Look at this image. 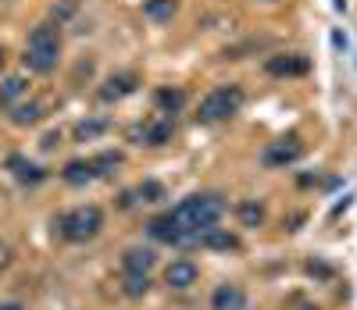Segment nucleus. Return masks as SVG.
<instances>
[{
    "mask_svg": "<svg viewBox=\"0 0 357 310\" xmlns=\"http://www.w3.org/2000/svg\"><path fill=\"white\" fill-rule=\"evenodd\" d=\"M122 161L126 157L118 150H104V153H97V157H75L61 168V182L72 185V189H82V185L97 182V178H107L114 168H122Z\"/></svg>",
    "mask_w": 357,
    "mask_h": 310,
    "instance_id": "obj_5",
    "label": "nucleus"
},
{
    "mask_svg": "<svg viewBox=\"0 0 357 310\" xmlns=\"http://www.w3.org/2000/svg\"><path fill=\"white\" fill-rule=\"evenodd\" d=\"M107 129H111L107 118H86V121H79V125L72 129V136H75V143H93V139L104 136Z\"/></svg>",
    "mask_w": 357,
    "mask_h": 310,
    "instance_id": "obj_21",
    "label": "nucleus"
},
{
    "mask_svg": "<svg viewBox=\"0 0 357 310\" xmlns=\"http://www.w3.org/2000/svg\"><path fill=\"white\" fill-rule=\"evenodd\" d=\"M236 218H240L243 228H264L268 210H264L261 200H240V203H236Z\"/></svg>",
    "mask_w": 357,
    "mask_h": 310,
    "instance_id": "obj_18",
    "label": "nucleus"
},
{
    "mask_svg": "<svg viewBox=\"0 0 357 310\" xmlns=\"http://www.w3.org/2000/svg\"><path fill=\"white\" fill-rule=\"evenodd\" d=\"M151 274H122V296L126 300H143L151 293Z\"/></svg>",
    "mask_w": 357,
    "mask_h": 310,
    "instance_id": "obj_22",
    "label": "nucleus"
},
{
    "mask_svg": "<svg viewBox=\"0 0 357 310\" xmlns=\"http://www.w3.org/2000/svg\"><path fill=\"white\" fill-rule=\"evenodd\" d=\"M301 157H304V143L296 139V136H282V139L268 143V146L261 150V164L272 168V171H282V168L296 164Z\"/></svg>",
    "mask_w": 357,
    "mask_h": 310,
    "instance_id": "obj_7",
    "label": "nucleus"
},
{
    "mask_svg": "<svg viewBox=\"0 0 357 310\" xmlns=\"http://www.w3.org/2000/svg\"><path fill=\"white\" fill-rule=\"evenodd\" d=\"M172 136H175V118H168V114L151 118V121H139V125H132V129L126 132L129 143H136V146H151V150L168 146Z\"/></svg>",
    "mask_w": 357,
    "mask_h": 310,
    "instance_id": "obj_6",
    "label": "nucleus"
},
{
    "mask_svg": "<svg viewBox=\"0 0 357 310\" xmlns=\"http://www.w3.org/2000/svg\"><path fill=\"white\" fill-rule=\"evenodd\" d=\"M264 72L272 79H304L311 72V57L307 54H275L264 61Z\"/></svg>",
    "mask_w": 357,
    "mask_h": 310,
    "instance_id": "obj_8",
    "label": "nucleus"
},
{
    "mask_svg": "<svg viewBox=\"0 0 357 310\" xmlns=\"http://www.w3.org/2000/svg\"><path fill=\"white\" fill-rule=\"evenodd\" d=\"M197 282H200V264L193 257H175L165 268V286L175 289V293H190Z\"/></svg>",
    "mask_w": 357,
    "mask_h": 310,
    "instance_id": "obj_9",
    "label": "nucleus"
},
{
    "mask_svg": "<svg viewBox=\"0 0 357 310\" xmlns=\"http://www.w3.org/2000/svg\"><path fill=\"white\" fill-rule=\"evenodd\" d=\"M11 264V250H8V246H0V271H4Z\"/></svg>",
    "mask_w": 357,
    "mask_h": 310,
    "instance_id": "obj_27",
    "label": "nucleus"
},
{
    "mask_svg": "<svg viewBox=\"0 0 357 310\" xmlns=\"http://www.w3.org/2000/svg\"><path fill=\"white\" fill-rule=\"evenodd\" d=\"M75 8H79V0H65V4H61V8H54V22H57V25H61V22H65L68 15H75Z\"/></svg>",
    "mask_w": 357,
    "mask_h": 310,
    "instance_id": "obj_24",
    "label": "nucleus"
},
{
    "mask_svg": "<svg viewBox=\"0 0 357 310\" xmlns=\"http://www.w3.org/2000/svg\"><path fill=\"white\" fill-rule=\"evenodd\" d=\"M193 250H207V254H240L243 250V239L236 235V232H229V228H207V232H200L197 235V242H193Z\"/></svg>",
    "mask_w": 357,
    "mask_h": 310,
    "instance_id": "obj_10",
    "label": "nucleus"
},
{
    "mask_svg": "<svg viewBox=\"0 0 357 310\" xmlns=\"http://www.w3.org/2000/svg\"><path fill=\"white\" fill-rule=\"evenodd\" d=\"M57 61H61V29H57L54 22H43L25 40L22 65L33 72V75H50L57 68Z\"/></svg>",
    "mask_w": 357,
    "mask_h": 310,
    "instance_id": "obj_2",
    "label": "nucleus"
},
{
    "mask_svg": "<svg viewBox=\"0 0 357 310\" xmlns=\"http://www.w3.org/2000/svg\"><path fill=\"white\" fill-rule=\"evenodd\" d=\"M57 139H61V132H50V136H43V150H54V146H57Z\"/></svg>",
    "mask_w": 357,
    "mask_h": 310,
    "instance_id": "obj_26",
    "label": "nucleus"
},
{
    "mask_svg": "<svg viewBox=\"0 0 357 310\" xmlns=\"http://www.w3.org/2000/svg\"><path fill=\"white\" fill-rule=\"evenodd\" d=\"M0 310H29V307L18 303V300H0Z\"/></svg>",
    "mask_w": 357,
    "mask_h": 310,
    "instance_id": "obj_25",
    "label": "nucleus"
},
{
    "mask_svg": "<svg viewBox=\"0 0 357 310\" xmlns=\"http://www.w3.org/2000/svg\"><path fill=\"white\" fill-rule=\"evenodd\" d=\"M104 210L97 207V203H79V207H72V210H65V214H57L54 218V232L61 235L65 242H93L100 232H104Z\"/></svg>",
    "mask_w": 357,
    "mask_h": 310,
    "instance_id": "obj_3",
    "label": "nucleus"
},
{
    "mask_svg": "<svg viewBox=\"0 0 357 310\" xmlns=\"http://www.w3.org/2000/svg\"><path fill=\"white\" fill-rule=\"evenodd\" d=\"M304 271H307L311 278H333V274H336L329 264H321V261H307V264H304Z\"/></svg>",
    "mask_w": 357,
    "mask_h": 310,
    "instance_id": "obj_23",
    "label": "nucleus"
},
{
    "mask_svg": "<svg viewBox=\"0 0 357 310\" xmlns=\"http://www.w3.org/2000/svg\"><path fill=\"white\" fill-rule=\"evenodd\" d=\"M136 89H139V75H136V72H114V75H107V79L100 82L97 97H100L104 104H122L126 97H132Z\"/></svg>",
    "mask_w": 357,
    "mask_h": 310,
    "instance_id": "obj_11",
    "label": "nucleus"
},
{
    "mask_svg": "<svg viewBox=\"0 0 357 310\" xmlns=\"http://www.w3.org/2000/svg\"><path fill=\"white\" fill-rule=\"evenodd\" d=\"M4 65H8V50L0 47V72H4Z\"/></svg>",
    "mask_w": 357,
    "mask_h": 310,
    "instance_id": "obj_28",
    "label": "nucleus"
},
{
    "mask_svg": "<svg viewBox=\"0 0 357 310\" xmlns=\"http://www.w3.org/2000/svg\"><path fill=\"white\" fill-rule=\"evenodd\" d=\"M247 104V93L243 86H236V82H225V86H215L207 97L200 100L197 107V121H204V125H215V121H229L243 111Z\"/></svg>",
    "mask_w": 357,
    "mask_h": 310,
    "instance_id": "obj_4",
    "label": "nucleus"
},
{
    "mask_svg": "<svg viewBox=\"0 0 357 310\" xmlns=\"http://www.w3.org/2000/svg\"><path fill=\"white\" fill-rule=\"evenodd\" d=\"M225 200L218 193H190L186 200H178L175 207L154 214L146 222V235L161 246H178V250H193V242L200 232L222 225L225 218Z\"/></svg>",
    "mask_w": 357,
    "mask_h": 310,
    "instance_id": "obj_1",
    "label": "nucleus"
},
{
    "mask_svg": "<svg viewBox=\"0 0 357 310\" xmlns=\"http://www.w3.org/2000/svg\"><path fill=\"white\" fill-rule=\"evenodd\" d=\"M161 200H168V189H165V182H158V178H143L136 189H129V193H122V207H136V203H161Z\"/></svg>",
    "mask_w": 357,
    "mask_h": 310,
    "instance_id": "obj_15",
    "label": "nucleus"
},
{
    "mask_svg": "<svg viewBox=\"0 0 357 310\" xmlns=\"http://www.w3.org/2000/svg\"><path fill=\"white\" fill-rule=\"evenodd\" d=\"M175 11H178L175 0H143V18H146V22L165 25V22L175 18Z\"/></svg>",
    "mask_w": 357,
    "mask_h": 310,
    "instance_id": "obj_19",
    "label": "nucleus"
},
{
    "mask_svg": "<svg viewBox=\"0 0 357 310\" xmlns=\"http://www.w3.org/2000/svg\"><path fill=\"white\" fill-rule=\"evenodd\" d=\"M158 268L154 246H129L122 254V274H151Z\"/></svg>",
    "mask_w": 357,
    "mask_h": 310,
    "instance_id": "obj_13",
    "label": "nucleus"
},
{
    "mask_svg": "<svg viewBox=\"0 0 357 310\" xmlns=\"http://www.w3.org/2000/svg\"><path fill=\"white\" fill-rule=\"evenodd\" d=\"M40 118H43V107H40L36 100H29V104H15V107L8 111V121H11V125H18V129L36 125Z\"/></svg>",
    "mask_w": 357,
    "mask_h": 310,
    "instance_id": "obj_20",
    "label": "nucleus"
},
{
    "mask_svg": "<svg viewBox=\"0 0 357 310\" xmlns=\"http://www.w3.org/2000/svg\"><path fill=\"white\" fill-rule=\"evenodd\" d=\"M154 104H158L161 114L175 118V114H183V111H186L190 93H186L183 86H158V89H154Z\"/></svg>",
    "mask_w": 357,
    "mask_h": 310,
    "instance_id": "obj_16",
    "label": "nucleus"
},
{
    "mask_svg": "<svg viewBox=\"0 0 357 310\" xmlns=\"http://www.w3.org/2000/svg\"><path fill=\"white\" fill-rule=\"evenodd\" d=\"M4 168H8V175L18 185H40V182H47V168H40L36 161H29L25 153H11V157L4 161Z\"/></svg>",
    "mask_w": 357,
    "mask_h": 310,
    "instance_id": "obj_12",
    "label": "nucleus"
},
{
    "mask_svg": "<svg viewBox=\"0 0 357 310\" xmlns=\"http://www.w3.org/2000/svg\"><path fill=\"white\" fill-rule=\"evenodd\" d=\"M247 303H250L247 289L236 282H222L211 293V310H247Z\"/></svg>",
    "mask_w": 357,
    "mask_h": 310,
    "instance_id": "obj_14",
    "label": "nucleus"
},
{
    "mask_svg": "<svg viewBox=\"0 0 357 310\" xmlns=\"http://www.w3.org/2000/svg\"><path fill=\"white\" fill-rule=\"evenodd\" d=\"M25 93H29V79L25 75H8L4 82H0V107L11 111L15 104L25 100Z\"/></svg>",
    "mask_w": 357,
    "mask_h": 310,
    "instance_id": "obj_17",
    "label": "nucleus"
}]
</instances>
